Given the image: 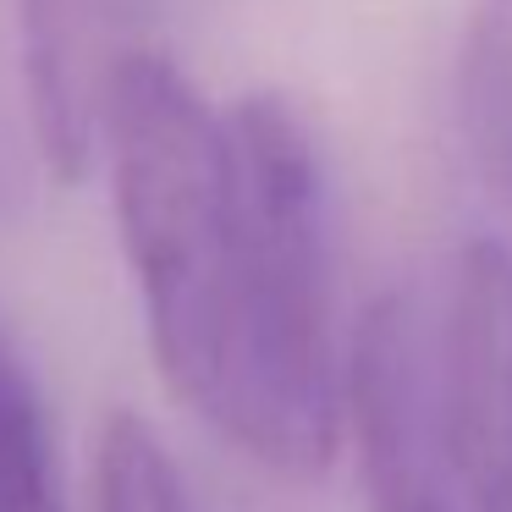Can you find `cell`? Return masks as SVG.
Listing matches in <instances>:
<instances>
[{
	"mask_svg": "<svg viewBox=\"0 0 512 512\" xmlns=\"http://www.w3.org/2000/svg\"><path fill=\"white\" fill-rule=\"evenodd\" d=\"M155 0H17V56L34 149L61 182L100 160L122 67L149 50Z\"/></svg>",
	"mask_w": 512,
	"mask_h": 512,
	"instance_id": "obj_4",
	"label": "cell"
},
{
	"mask_svg": "<svg viewBox=\"0 0 512 512\" xmlns=\"http://www.w3.org/2000/svg\"><path fill=\"white\" fill-rule=\"evenodd\" d=\"M12 193V144H6V133H0V199Z\"/></svg>",
	"mask_w": 512,
	"mask_h": 512,
	"instance_id": "obj_8",
	"label": "cell"
},
{
	"mask_svg": "<svg viewBox=\"0 0 512 512\" xmlns=\"http://www.w3.org/2000/svg\"><path fill=\"white\" fill-rule=\"evenodd\" d=\"M496 512H512V501H507V507H496Z\"/></svg>",
	"mask_w": 512,
	"mask_h": 512,
	"instance_id": "obj_10",
	"label": "cell"
},
{
	"mask_svg": "<svg viewBox=\"0 0 512 512\" xmlns=\"http://www.w3.org/2000/svg\"><path fill=\"white\" fill-rule=\"evenodd\" d=\"M408 512H452L446 501H419V507H408Z\"/></svg>",
	"mask_w": 512,
	"mask_h": 512,
	"instance_id": "obj_9",
	"label": "cell"
},
{
	"mask_svg": "<svg viewBox=\"0 0 512 512\" xmlns=\"http://www.w3.org/2000/svg\"><path fill=\"white\" fill-rule=\"evenodd\" d=\"M237 193L193 320L155 353L166 386L259 468L314 479L342 441L325 166L276 94L226 111Z\"/></svg>",
	"mask_w": 512,
	"mask_h": 512,
	"instance_id": "obj_1",
	"label": "cell"
},
{
	"mask_svg": "<svg viewBox=\"0 0 512 512\" xmlns=\"http://www.w3.org/2000/svg\"><path fill=\"white\" fill-rule=\"evenodd\" d=\"M430 369L446 474L474 512L512 501V248L468 243L430 287Z\"/></svg>",
	"mask_w": 512,
	"mask_h": 512,
	"instance_id": "obj_2",
	"label": "cell"
},
{
	"mask_svg": "<svg viewBox=\"0 0 512 512\" xmlns=\"http://www.w3.org/2000/svg\"><path fill=\"white\" fill-rule=\"evenodd\" d=\"M347 408L358 430V463L375 512H408L446 501V457L435 424L430 369V287L402 281L369 303L347 364Z\"/></svg>",
	"mask_w": 512,
	"mask_h": 512,
	"instance_id": "obj_3",
	"label": "cell"
},
{
	"mask_svg": "<svg viewBox=\"0 0 512 512\" xmlns=\"http://www.w3.org/2000/svg\"><path fill=\"white\" fill-rule=\"evenodd\" d=\"M94 507L100 512H193L177 457L138 413H111L94 452Z\"/></svg>",
	"mask_w": 512,
	"mask_h": 512,
	"instance_id": "obj_7",
	"label": "cell"
},
{
	"mask_svg": "<svg viewBox=\"0 0 512 512\" xmlns=\"http://www.w3.org/2000/svg\"><path fill=\"white\" fill-rule=\"evenodd\" d=\"M0 512H61L45 402L6 331H0Z\"/></svg>",
	"mask_w": 512,
	"mask_h": 512,
	"instance_id": "obj_6",
	"label": "cell"
},
{
	"mask_svg": "<svg viewBox=\"0 0 512 512\" xmlns=\"http://www.w3.org/2000/svg\"><path fill=\"white\" fill-rule=\"evenodd\" d=\"M457 116L474 171L512 210V0H468L457 45Z\"/></svg>",
	"mask_w": 512,
	"mask_h": 512,
	"instance_id": "obj_5",
	"label": "cell"
}]
</instances>
